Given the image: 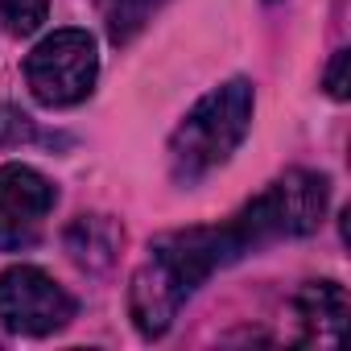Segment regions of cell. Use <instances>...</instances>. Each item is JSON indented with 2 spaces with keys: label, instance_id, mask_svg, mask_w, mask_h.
Masks as SVG:
<instances>
[{
  "label": "cell",
  "instance_id": "obj_1",
  "mask_svg": "<svg viewBox=\"0 0 351 351\" xmlns=\"http://www.w3.org/2000/svg\"><path fill=\"white\" fill-rule=\"evenodd\" d=\"M248 252H256V240L240 219V211L219 228H186L153 240L145 265L132 273L128 285V314L136 330L145 339L165 335L178 310L199 293L207 277L244 261Z\"/></svg>",
  "mask_w": 351,
  "mask_h": 351
},
{
  "label": "cell",
  "instance_id": "obj_2",
  "mask_svg": "<svg viewBox=\"0 0 351 351\" xmlns=\"http://www.w3.org/2000/svg\"><path fill=\"white\" fill-rule=\"evenodd\" d=\"M252 108L256 95L248 79H228L223 87L207 91L169 136V173L182 186H195L211 169H219L244 145L252 128Z\"/></svg>",
  "mask_w": 351,
  "mask_h": 351
},
{
  "label": "cell",
  "instance_id": "obj_3",
  "mask_svg": "<svg viewBox=\"0 0 351 351\" xmlns=\"http://www.w3.org/2000/svg\"><path fill=\"white\" fill-rule=\"evenodd\" d=\"M326 203H330L326 173L289 169L285 178L269 182L240 215H244L256 248H269L277 240H298V236L318 232V223L326 215Z\"/></svg>",
  "mask_w": 351,
  "mask_h": 351
},
{
  "label": "cell",
  "instance_id": "obj_4",
  "mask_svg": "<svg viewBox=\"0 0 351 351\" xmlns=\"http://www.w3.org/2000/svg\"><path fill=\"white\" fill-rule=\"evenodd\" d=\"M95 75H99V54L87 29H54L25 58V83L34 99L46 108L83 104L95 87Z\"/></svg>",
  "mask_w": 351,
  "mask_h": 351
},
{
  "label": "cell",
  "instance_id": "obj_5",
  "mask_svg": "<svg viewBox=\"0 0 351 351\" xmlns=\"http://www.w3.org/2000/svg\"><path fill=\"white\" fill-rule=\"evenodd\" d=\"M75 318V298L42 269L17 265L0 273V326L13 335H54Z\"/></svg>",
  "mask_w": 351,
  "mask_h": 351
},
{
  "label": "cell",
  "instance_id": "obj_6",
  "mask_svg": "<svg viewBox=\"0 0 351 351\" xmlns=\"http://www.w3.org/2000/svg\"><path fill=\"white\" fill-rule=\"evenodd\" d=\"M54 186L29 165H0V252L29 248L54 211Z\"/></svg>",
  "mask_w": 351,
  "mask_h": 351
},
{
  "label": "cell",
  "instance_id": "obj_7",
  "mask_svg": "<svg viewBox=\"0 0 351 351\" xmlns=\"http://www.w3.org/2000/svg\"><path fill=\"white\" fill-rule=\"evenodd\" d=\"M293 314L306 343H339L347 322V289L339 281H310L293 298Z\"/></svg>",
  "mask_w": 351,
  "mask_h": 351
},
{
  "label": "cell",
  "instance_id": "obj_8",
  "mask_svg": "<svg viewBox=\"0 0 351 351\" xmlns=\"http://www.w3.org/2000/svg\"><path fill=\"white\" fill-rule=\"evenodd\" d=\"M120 248V228L108 215H79L66 228V252L83 269H108Z\"/></svg>",
  "mask_w": 351,
  "mask_h": 351
},
{
  "label": "cell",
  "instance_id": "obj_9",
  "mask_svg": "<svg viewBox=\"0 0 351 351\" xmlns=\"http://www.w3.org/2000/svg\"><path fill=\"white\" fill-rule=\"evenodd\" d=\"M165 5V0H108V34L116 46L132 42V34Z\"/></svg>",
  "mask_w": 351,
  "mask_h": 351
},
{
  "label": "cell",
  "instance_id": "obj_10",
  "mask_svg": "<svg viewBox=\"0 0 351 351\" xmlns=\"http://www.w3.org/2000/svg\"><path fill=\"white\" fill-rule=\"evenodd\" d=\"M46 13H50V0H0V25L13 38H25V34L42 29Z\"/></svg>",
  "mask_w": 351,
  "mask_h": 351
},
{
  "label": "cell",
  "instance_id": "obj_11",
  "mask_svg": "<svg viewBox=\"0 0 351 351\" xmlns=\"http://www.w3.org/2000/svg\"><path fill=\"white\" fill-rule=\"evenodd\" d=\"M29 136H34V124H29L25 112L0 108V141H5V145H17V141H29Z\"/></svg>",
  "mask_w": 351,
  "mask_h": 351
},
{
  "label": "cell",
  "instance_id": "obj_12",
  "mask_svg": "<svg viewBox=\"0 0 351 351\" xmlns=\"http://www.w3.org/2000/svg\"><path fill=\"white\" fill-rule=\"evenodd\" d=\"M347 50H339L335 54V62H330V71H326V91L335 95V99H347Z\"/></svg>",
  "mask_w": 351,
  "mask_h": 351
}]
</instances>
